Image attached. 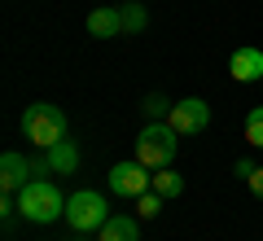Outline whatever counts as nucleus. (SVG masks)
<instances>
[{"instance_id":"obj_1","label":"nucleus","mask_w":263,"mask_h":241,"mask_svg":"<svg viewBox=\"0 0 263 241\" xmlns=\"http://www.w3.org/2000/svg\"><path fill=\"white\" fill-rule=\"evenodd\" d=\"M18 215L27 224H53V219H66V197L53 180H31L27 189L18 193Z\"/></svg>"},{"instance_id":"obj_2","label":"nucleus","mask_w":263,"mask_h":241,"mask_svg":"<svg viewBox=\"0 0 263 241\" xmlns=\"http://www.w3.org/2000/svg\"><path fill=\"white\" fill-rule=\"evenodd\" d=\"M176 149H180L176 127H171V123H149V127H141V136L132 145V158L145 162L149 171H162V167L176 162Z\"/></svg>"},{"instance_id":"obj_3","label":"nucleus","mask_w":263,"mask_h":241,"mask_svg":"<svg viewBox=\"0 0 263 241\" xmlns=\"http://www.w3.org/2000/svg\"><path fill=\"white\" fill-rule=\"evenodd\" d=\"M22 132H27V140H31L35 149H53L57 140H66L70 123H66L62 105L35 101V105H27V114H22Z\"/></svg>"},{"instance_id":"obj_4","label":"nucleus","mask_w":263,"mask_h":241,"mask_svg":"<svg viewBox=\"0 0 263 241\" xmlns=\"http://www.w3.org/2000/svg\"><path fill=\"white\" fill-rule=\"evenodd\" d=\"M110 219V206L97 189H75L66 197V224L75 232H101V224Z\"/></svg>"},{"instance_id":"obj_5","label":"nucleus","mask_w":263,"mask_h":241,"mask_svg":"<svg viewBox=\"0 0 263 241\" xmlns=\"http://www.w3.org/2000/svg\"><path fill=\"white\" fill-rule=\"evenodd\" d=\"M105 184H110V193L132 197V202H136L141 193H149V184H154V171L145 167V162H136V158H127V162H114V167H110Z\"/></svg>"},{"instance_id":"obj_6","label":"nucleus","mask_w":263,"mask_h":241,"mask_svg":"<svg viewBox=\"0 0 263 241\" xmlns=\"http://www.w3.org/2000/svg\"><path fill=\"white\" fill-rule=\"evenodd\" d=\"M167 123L176 127V136H202V127L211 123V105L202 101V97H184V101L171 105Z\"/></svg>"},{"instance_id":"obj_7","label":"nucleus","mask_w":263,"mask_h":241,"mask_svg":"<svg viewBox=\"0 0 263 241\" xmlns=\"http://www.w3.org/2000/svg\"><path fill=\"white\" fill-rule=\"evenodd\" d=\"M31 158H22L18 149H5V154H0V189H5V193H22V189L31 184Z\"/></svg>"},{"instance_id":"obj_8","label":"nucleus","mask_w":263,"mask_h":241,"mask_svg":"<svg viewBox=\"0 0 263 241\" xmlns=\"http://www.w3.org/2000/svg\"><path fill=\"white\" fill-rule=\"evenodd\" d=\"M228 75H233L237 84H259L263 79V48H254V44L237 48V53L228 57Z\"/></svg>"},{"instance_id":"obj_9","label":"nucleus","mask_w":263,"mask_h":241,"mask_svg":"<svg viewBox=\"0 0 263 241\" xmlns=\"http://www.w3.org/2000/svg\"><path fill=\"white\" fill-rule=\"evenodd\" d=\"M97 241H141V224H136V215H110Z\"/></svg>"},{"instance_id":"obj_10","label":"nucleus","mask_w":263,"mask_h":241,"mask_svg":"<svg viewBox=\"0 0 263 241\" xmlns=\"http://www.w3.org/2000/svg\"><path fill=\"white\" fill-rule=\"evenodd\" d=\"M48 167H53V176H75L79 171V149L70 145V140H57L53 149H44Z\"/></svg>"},{"instance_id":"obj_11","label":"nucleus","mask_w":263,"mask_h":241,"mask_svg":"<svg viewBox=\"0 0 263 241\" xmlns=\"http://www.w3.org/2000/svg\"><path fill=\"white\" fill-rule=\"evenodd\" d=\"M88 35H97V40L123 35V13L119 9H92L88 13Z\"/></svg>"},{"instance_id":"obj_12","label":"nucleus","mask_w":263,"mask_h":241,"mask_svg":"<svg viewBox=\"0 0 263 241\" xmlns=\"http://www.w3.org/2000/svg\"><path fill=\"white\" fill-rule=\"evenodd\" d=\"M119 13H123V35H141V31L149 27V13H145V5H136V0L119 5Z\"/></svg>"},{"instance_id":"obj_13","label":"nucleus","mask_w":263,"mask_h":241,"mask_svg":"<svg viewBox=\"0 0 263 241\" xmlns=\"http://www.w3.org/2000/svg\"><path fill=\"white\" fill-rule=\"evenodd\" d=\"M154 193H162V197H180L184 193V176H176L171 167H162V171H154Z\"/></svg>"},{"instance_id":"obj_14","label":"nucleus","mask_w":263,"mask_h":241,"mask_svg":"<svg viewBox=\"0 0 263 241\" xmlns=\"http://www.w3.org/2000/svg\"><path fill=\"white\" fill-rule=\"evenodd\" d=\"M171 105H176V101H167V97H158V92H149V97H145V105H141V110L149 114L154 123H167V114H171Z\"/></svg>"},{"instance_id":"obj_15","label":"nucleus","mask_w":263,"mask_h":241,"mask_svg":"<svg viewBox=\"0 0 263 241\" xmlns=\"http://www.w3.org/2000/svg\"><path fill=\"white\" fill-rule=\"evenodd\" d=\"M246 140H250L254 149H263V105H254V110L246 114Z\"/></svg>"},{"instance_id":"obj_16","label":"nucleus","mask_w":263,"mask_h":241,"mask_svg":"<svg viewBox=\"0 0 263 241\" xmlns=\"http://www.w3.org/2000/svg\"><path fill=\"white\" fill-rule=\"evenodd\" d=\"M162 202H167V197L149 189V193H141V197H136V215H141V219H154V215L162 211Z\"/></svg>"},{"instance_id":"obj_17","label":"nucleus","mask_w":263,"mask_h":241,"mask_svg":"<svg viewBox=\"0 0 263 241\" xmlns=\"http://www.w3.org/2000/svg\"><path fill=\"white\" fill-rule=\"evenodd\" d=\"M246 184H250V193H254V197H263V167H254V176L246 180Z\"/></svg>"},{"instance_id":"obj_18","label":"nucleus","mask_w":263,"mask_h":241,"mask_svg":"<svg viewBox=\"0 0 263 241\" xmlns=\"http://www.w3.org/2000/svg\"><path fill=\"white\" fill-rule=\"evenodd\" d=\"M237 176H241V180L254 176V162H250V158H237Z\"/></svg>"},{"instance_id":"obj_19","label":"nucleus","mask_w":263,"mask_h":241,"mask_svg":"<svg viewBox=\"0 0 263 241\" xmlns=\"http://www.w3.org/2000/svg\"><path fill=\"white\" fill-rule=\"evenodd\" d=\"M75 241H88V237H84V232H79V237H75Z\"/></svg>"}]
</instances>
